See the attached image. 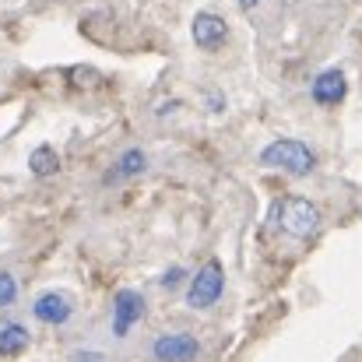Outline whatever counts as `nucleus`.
Segmentation results:
<instances>
[{
  "instance_id": "nucleus-5",
  "label": "nucleus",
  "mask_w": 362,
  "mask_h": 362,
  "mask_svg": "<svg viewBox=\"0 0 362 362\" xmlns=\"http://www.w3.org/2000/svg\"><path fill=\"white\" fill-rule=\"evenodd\" d=\"M190 35H194V42H197L201 49H218V46L229 39V25H226V18H218V14H211V11H201V14L190 21Z\"/></svg>"
},
{
  "instance_id": "nucleus-4",
  "label": "nucleus",
  "mask_w": 362,
  "mask_h": 362,
  "mask_svg": "<svg viewBox=\"0 0 362 362\" xmlns=\"http://www.w3.org/2000/svg\"><path fill=\"white\" fill-rule=\"evenodd\" d=\"M151 356L158 362H194L201 356V341H197L194 334H183V331L162 334V338H155Z\"/></svg>"
},
{
  "instance_id": "nucleus-1",
  "label": "nucleus",
  "mask_w": 362,
  "mask_h": 362,
  "mask_svg": "<svg viewBox=\"0 0 362 362\" xmlns=\"http://www.w3.org/2000/svg\"><path fill=\"white\" fill-rule=\"evenodd\" d=\"M260 162L274 165V169H288L296 176H310L313 165H317V155H313L310 144H303L296 137H281V141H274V144H267L260 151Z\"/></svg>"
},
{
  "instance_id": "nucleus-10",
  "label": "nucleus",
  "mask_w": 362,
  "mask_h": 362,
  "mask_svg": "<svg viewBox=\"0 0 362 362\" xmlns=\"http://www.w3.org/2000/svg\"><path fill=\"white\" fill-rule=\"evenodd\" d=\"M141 169H144V151L141 148H130V151L120 155V162L106 173V180L113 183V180H127V176H141Z\"/></svg>"
},
{
  "instance_id": "nucleus-6",
  "label": "nucleus",
  "mask_w": 362,
  "mask_h": 362,
  "mask_svg": "<svg viewBox=\"0 0 362 362\" xmlns=\"http://www.w3.org/2000/svg\"><path fill=\"white\" fill-rule=\"evenodd\" d=\"M141 313H144V299H141V292H134V288H120V292H117V299H113V334L123 338V334L141 320Z\"/></svg>"
},
{
  "instance_id": "nucleus-16",
  "label": "nucleus",
  "mask_w": 362,
  "mask_h": 362,
  "mask_svg": "<svg viewBox=\"0 0 362 362\" xmlns=\"http://www.w3.org/2000/svg\"><path fill=\"white\" fill-rule=\"evenodd\" d=\"M257 4H260V0H240V7H243V11H250V7H257Z\"/></svg>"
},
{
  "instance_id": "nucleus-3",
  "label": "nucleus",
  "mask_w": 362,
  "mask_h": 362,
  "mask_svg": "<svg viewBox=\"0 0 362 362\" xmlns=\"http://www.w3.org/2000/svg\"><path fill=\"white\" fill-rule=\"evenodd\" d=\"M222 288H226V274H222V264L218 260H204V267L194 274L190 288H187V306L194 310H208L222 299Z\"/></svg>"
},
{
  "instance_id": "nucleus-14",
  "label": "nucleus",
  "mask_w": 362,
  "mask_h": 362,
  "mask_svg": "<svg viewBox=\"0 0 362 362\" xmlns=\"http://www.w3.org/2000/svg\"><path fill=\"white\" fill-rule=\"evenodd\" d=\"M74 362H103V356H99V352H78Z\"/></svg>"
},
{
  "instance_id": "nucleus-8",
  "label": "nucleus",
  "mask_w": 362,
  "mask_h": 362,
  "mask_svg": "<svg viewBox=\"0 0 362 362\" xmlns=\"http://www.w3.org/2000/svg\"><path fill=\"white\" fill-rule=\"evenodd\" d=\"M345 99V74L341 71H324V74H317V81H313V103H320V106H338Z\"/></svg>"
},
{
  "instance_id": "nucleus-13",
  "label": "nucleus",
  "mask_w": 362,
  "mask_h": 362,
  "mask_svg": "<svg viewBox=\"0 0 362 362\" xmlns=\"http://www.w3.org/2000/svg\"><path fill=\"white\" fill-rule=\"evenodd\" d=\"M183 281V267H173V271H165V278H162V288H176Z\"/></svg>"
},
{
  "instance_id": "nucleus-15",
  "label": "nucleus",
  "mask_w": 362,
  "mask_h": 362,
  "mask_svg": "<svg viewBox=\"0 0 362 362\" xmlns=\"http://www.w3.org/2000/svg\"><path fill=\"white\" fill-rule=\"evenodd\" d=\"M208 106H211V110H215V113H218V110H222V99H218V95H215V88H211V92H208Z\"/></svg>"
},
{
  "instance_id": "nucleus-2",
  "label": "nucleus",
  "mask_w": 362,
  "mask_h": 362,
  "mask_svg": "<svg viewBox=\"0 0 362 362\" xmlns=\"http://www.w3.org/2000/svg\"><path fill=\"white\" fill-rule=\"evenodd\" d=\"M274 218L296 240H310L320 229V208L306 197H281L278 208H274Z\"/></svg>"
},
{
  "instance_id": "nucleus-9",
  "label": "nucleus",
  "mask_w": 362,
  "mask_h": 362,
  "mask_svg": "<svg viewBox=\"0 0 362 362\" xmlns=\"http://www.w3.org/2000/svg\"><path fill=\"white\" fill-rule=\"evenodd\" d=\"M28 331L18 324V320H11V317H0V359H14V356H21L25 349H28Z\"/></svg>"
},
{
  "instance_id": "nucleus-11",
  "label": "nucleus",
  "mask_w": 362,
  "mask_h": 362,
  "mask_svg": "<svg viewBox=\"0 0 362 362\" xmlns=\"http://www.w3.org/2000/svg\"><path fill=\"white\" fill-rule=\"evenodd\" d=\"M28 169H32L35 176H57V173H60V158H57V151H53L49 144H39V148L28 155Z\"/></svg>"
},
{
  "instance_id": "nucleus-7",
  "label": "nucleus",
  "mask_w": 362,
  "mask_h": 362,
  "mask_svg": "<svg viewBox=\"0 0 362 362\" xmlns=\"http://www.w3.org/2000/svg\"><path fill=\"white\" fill-rule=\"evenodd\" d=\"M32 313H35L42 324H67L71 313H74V306H71V299H67L64 292H42V296L35 299Z\"/></svg>"
},
{
  "instance_id": "nucleus-12",
  "label": "nucleus",
  "mask_w": 362,
  "mask_h": 362,
  "mask_svg": "<svg viewBox=\"0 0 362 362\" xmlns=\"http://www.w3.org/2000/svg\"><path fill=\"white\" fill-rule=\"evenodd\" d=\"M18 299V281L11 274H0V306H11Z\"/></svg>"
}]
</instances>
